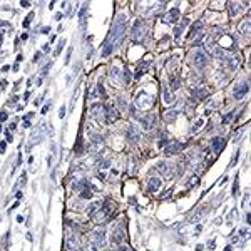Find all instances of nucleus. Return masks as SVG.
Segmentation results:
<instances>
[{
    "label": "nucleus",
    "mask_w": 251,
    "mask_h": 251,
    "mask_svg": "<svg viewBox=\"0 0 251 251\" xmlns=\"http://www.w3.org/2000/svg\"><path fill=\"white\" fill-rule=\"evenodd\" d=\"M32 17H34V13H30V15H28V17H27V19H25V20H24V24H22V25H24V27H25V28H27V27H28V25H30V20H32Z\"/></svg>",
    "instance_id": "nucleus-34"
},
{
    "label": "nucleus",
    "mask_w": 251,
    "mask_h": 251,
    "mask_svg": "<svg viewBox=\"0 0 251 251\" xmlns=\"http://www.w3.org/2000/svg\"><path fill=\"white\" fill-rule=\"evenodd\" d=\"M7 121V112H0V122Z\"/></svg>",
    "instance_id": "nucleus-42"
},
{
    "label": "nucleus",
    "mask_w": 251,
    "mask_h": 251,
    "mask_svg": "<svg viewBox=\"0 0 251 251\" xmlns=\"http://www.w3.org/2000/svg\"><path fill=\"white\" fill-rule=\"evenodd\" d=\"M45 136V124H39L37 127H35V131H32L30 134V141H28V149L32 148V146H35V142L42 141Z\"/></svg>",
    "instance_id": "nucleus-6"
},
{
    "label": "nucleus",
    "mask_w": 251,
    "mask_h": 251,
    "mask_svg": "<svg viewBox=\"0 0 251 251\" xmlns=\"http://www.w3.org/2000/svg\"><path fill=\"white\" fill-rule=\"evenodd\" d=\"M228 7H229V15H231V17L238 15V13H239V9H241V5H239V3H236V2L228 3Z\"/></svg>",
    "instance_id": "nucleus-26"
},
{
    "label": "nucleus",
    "mask_w": 251,
    "mask_h": 251,
    "mask_svg": "<svg viewBox=\"0 0 251 251\" xmlns=\"http://www.w3.org/2000/svg\"><path fill=\"white\" fill-rule=\"evenodd\" d=\"M141 121H142V126H144V129L151 131V129L154 127V124H156V116H154V114H148V116L141 117Z\"/></svg>",
    "instance_id": "nucleus-18"
},
{
    "label": "nucleus",
    "mask_w": 251,
    "mask_h": 251,
    "mask_svg": "<svg viewBox=\"0 0 251 251\" xmlns=\"http://www.w3.org/2000/svg\"><path fill=\"white\" fill-rule=\"evenodd\" d=\"M25 179H27V174H22V176H20V179H19V186H24L25 184Z\"/></svg>",
    "instance_id": "nucleus-37"
},
{
    "label": "nucleus",
    "mask_w": 251,
    "mask_h": 251,
    "mask_svg": "<svg viewBox=\"0 0 251 251\" xmlns=\"http://www.w3.org/2000/svg\"><path fill=\"white\" fill-rule=\"evenodd\" d=\"M191 59H193V64H194L196 67H206L208 66V55L203 52L201 49H196L191 52Z\"/></svg>",
    "instance_id": "nucleus-4"
},
{
    "label": "nucleus",
    "mask_w": 251,
    "mask_h": 251,
    "mask_svg": "<svg viewBox=\"0 0 251 251\" xmlns=\"http://www.w3.org/2000/svg\"><path fill=\"white\" fill-rule=\"evenodd\" d=\"M246 94H248V82L246 81L236 84V87L233 89V97H234L236 100H241Z\"/></svg>",
    "instance_id": "nucleus-8"
},
{
    "label": "nucleus",
    "mask_w": 251,
    "mask_h": 251,
    "mask_svg": "<svg viewBox=\"0 0 251 251\" xmlns=\"http://www.w3.org/2000/svg\"><path fill=\"white\" fill-rule=\"evenodd\" d=\"M163 19H164V22H166V24H176V22H178V19H179V9H178V7L171 9L169 12H167V15H164Z\"/></svg>",
    "instance_id": "nucleus-13"
},
{
    "label": "nucleus",
    "mask_w": 251,
    "mask_h": 251,
    "mask_svg": "<svg viewBox=\"0 0 251 251\" xmlns=\"http://www.w3.org/2000/svg\"><path fill=\"white\" fill-rule=\"evenodd\" d=\"M239 30H241V32H248L249 30V20H246L243 25H239Z\"/></svg>",
    "instance_id": "nucleus-31"
},
{
    "label": "nucleus",
    "mask_w": 251,
    "mask_h": 251,
    "mask_svg": "<svg viewBox=\"0 0 251 251\" xmlns=\"http://www.w3.org/2000/svg\"><path fill=\"white\" fill-rule=\"evenodd\" d=\"M163 100H164V104H166V106H171V104L174 102V96L171 94V91H167L166 87L163 89Z\"/></svg>",
    "instance_id": "nucleus-23"
},
{
    "label": "nucleus",
    "mask_w": 251,
    "mask_h": 251,
    "mask_svg": "<svg viewBox=\"0 0 251 251\" xmlns=\"http://www.w3.org/2000/svg\"><path fill=\"white\" fill-rule=\"evenodd\" d=\"M154 104V97L152 96H149L146 91H139L137 96H136V106H137V109H148Z\"/></svg>",
    "instance_id": "nucleus-3"
},
{
    "label": "nucleus",
    "mask_w": 251,
    "mask_h": 251,
    "mask_svg": "<svg viewBox=\"0 0 251 251\" xmlns=\"http://www.w3.org/2000/svg\"><path fill=\"white\" fill-rule=\"evenodd\" d=\"M117 104H119L121 111H126V109H127V104H126V100H124L122 97H119V99H117Z\"/></svg>",
    "instance_id": "nucleus-30"
},
{
    "label": "nucleus",
    "mask_w": 251,
    "mask_h": 251,
    "mask_svg": "<svg viewBox=\"0 0 251 251\" xmlns=\"http://www.w3.org/2000/svg\"><path fill=\"white\" fill-rule=\"evenodd\" d=\"M0 132H2V126H0Z\"/></svg>",
    "instance_id": "nucleus-50"
},
{
    "label": "nucleus",
    "mask_w": 251,
    "mask_h": 251,
    "mask_svg": "<svg viewBox=\"0 0 251 251\" xmlns=\"http://www.w3.org/2000/svg\"><path fill=\"white\" fill-rule=\"evenodd\" d=\"M176 117H178V111L176 109H167L163 112V119L166 121V122H171V121H174Z\"/></svg>",
    "instance_id": "nucleus-21"
},
{
    "label": "nucleus",
    "mask_w": 251,
    "mask_h": 251,
    "mask_svg": "<svg viewBox=\"0 0 251 251\" xmlns=\"http://www.w3.org/2000/svg\"><path fill=\"white\" fill-rule=\"evenodd\" d=\"M5 144H7V142H0V152H3V151H5Z\"/></svg>",
    "instance_id": "nucleus-44"
},
{
    "label": "nucleus",
    "mask_w": 251,
    "mask_h": 251,
    "mask_svg": "<svg viewBox=\"0 0 251 251\" xmlns=\"http://www.w3.org/2000/svg\"><path fill=\"white\" fill-rule=\"evenodd\" d=\"M196 96H198L199 99H203V97H206V92L203 91V89H196V92H194Z\"/></svg>",
    "instance_id": "nucleus-33"
},
{
    "label": "nucleus",
    "mask_w": 251,
    "mask_h": 251,
    "mask_svg": "<svg viewBox=\"0 0 251 251\" xmlns=\"http://www.w3.org/2000/svg\"><path fill=\"white\" fill-rule=\"evenodd\" d=\"M111 81L116 85L121 84V69L119 67H112V69H111Z\"/></svg>",
    "instance_id": "nucleus-20"
},
{
    "label": "nucleus",
    "mask_w": 251,
    "mask_h": 251,
    "mask_svg": "<svg viewBox=\"0 0 251 251\" xmlns=\"http://www.w3.org/2000/svg\"><path fill=\"white\" fill-rule=\"evenodd\" d=\"M117 117H119V111H117L114 106H107L106 107V119H107V122H114V121H117Z\"/></svg>",
    "instance_id": "nucleus-15"
},
{
    "label": "nucleus",
    "mask_w": 251,
    "mask_h": 251,
    "mask_svg": "<svg viewBox=\"0 0 251 251\" xmlns=\"http://www.w3.org/2000/svg\"><path fill=\"white\" fill-rule=\"evenodd\" d=\"M104 251H111V249H104Z\"/></svg>",
    "instance_id": "nucleus-51"
},
{
    "label": "nucleus",
    "mask_w": 251,
    "mask_h": 251,
    "mask_svg": "<svg viewBox=\"0 0 251 251\" xmlns=\"http://www.w3.org/2000/svg\"><path fill=\"white\" fill-rule=\"evenodd\" d=\"M161 179L159 178H149L148 179V191L149 193H156V191H159L161 189Z\"/></svg>",
    "instance_id": "nucleus-16"
},
{
    "label": "nucleus",
    "mask_w": 251,
    "mask_h": 251,
    "mask_svg": "<svg viewBox=\"0 0 251 251\" xmlns=\"http://www.w3.org/2000/svg\"><path fill=\"white\" fill-rule=\"evenodd\" d=\"M85 251H97V246H96V245H92V243L89 241V245L85 246Z\"/></svg>",
    "instance_id": "nucleus-35"
},
{
    "label": "nucleus",
    "mask_w": 251,
    "mask_h": 251,
    "mask_svg": "<svg viewBox=\"0 0 251 251\" xmlns=\"http://www.w3.org/2000/svg\"><path fill=\"white\" fill-rule=\"evenodd\" d=\"M186 24H188V20H184V22H182L181 25H178V28H176V37H178V35L182 32V28H184V25H186Z\"/></svg>",
    "instance_id": "nucleus-32"
},
{
    "label": "nucleus",
    "mask_w": 251,
    "mask_h": 251,
    "mask_svg": "<svg viewBox=\"0 0 251 251\" xmlns=\"http://www.w3.org/2000/svg\"><path fill=\"white\" fill-rule=\"evenodd\" d=\"M224 144H226V141L223 137H214L213 141H211V149H213L214 154H219L221 151H223Z\"/></svg>",
    "instance_id": "nucleus-14"
},
{
    "label": "nucleus",
    "mask_w": 251,
    "mask_h": 251,
    "mask_svg": "<svg viewBox=\"0 0 251 251\" xmlns=\"http://www.w3.org/2000/svg\"><path fill=\"white\" fill-rule=\"evenodd\" d=\"M146 34H148V28H146V24L142 22V20H136L134 25H132V32H131L132 40H136V42L142 40V39L146 37Z\"/></svg>",
    "instance_id": "nucleus-2"
},
{
    "label": "nucleus",
    "mask_w": 251,
    "mask_h": 251,
    "mask_svg": "<svg viewBox=\"0 0 251 251\" xmlns=\"http://www.w3.org/2000/svg\"><path fill=\"white\" fill-rule=\"evenodd\" d=\"M171 87H173V89H178L179 87V82L176 81V79H171Z\"/></svg>",
    "instance_id": "nucleus-38"
},
{
    "label": "nucleus",
    "mask_w": 251,
    "mask_h": 251,
    "mask_svg": "<svg viewBox=\"0 0 251 251\" xmlns=\"http://www.w3.org/2000/svg\"><path fill=\"white\" fill-rule=\"evenodd\" d=\"M226 62L229 64V70H236L238 69V64H239V57L238 55H233V57H226Z\"/></svg>",
    "instance_id": "nucleus-22"
},
{
    "label": "nucleus",
    "mask_w": 251,
    "mask_h": 251,
    "mask_svg": "<svg viewBox=\"0 0 251 251\" xmlns=\"http://www.w3.org/2000/svg\"><path fill=\"white\" fill-rule=\"evenodd\" d=\"M184 148H186V144H181V142H173V144H167V146H166V149H164V154H166V156L179 154Z\"/></svg>",
    "instance_id": "nucleus-11"
},
{
    "label": "nucleus",
    "mask_w": 251,
    "mask_h": 251,
    "mask_svg": "<svg viewBox=\"0 0 251 251\" xmlns=\"http://www.w3.org/2000/svg\"><path fill=\"white\" fill-rule=\"evenodd\" d=\"M79 246H81V243H79V239H77L75 234H67L66 236V249L67 251H79Z\"/></svg>",
    "instance_id": "nucleus-10"
},
{
    "label": "nucleus",
    "mask_w": 251,
    "mask_h": 251,
    "mask_svg": "<svg viewBox=\"0 0 251 251\" xmlns=\"http://www.w3.org/2000/svg\"><path fill=\"white\" fill-rule=\"evenodd\" d=\"M64 44H66V42H64V40H60V42H59V47H57V50H55V55H59V54L62 52V49H64Z\"/></svg>",
    "instance_id": "nucleus-36"
},
{
    "label": "nucleus",
    "mask_w": 251,
    "mask_h": 251,
    "mask_svg": "<svg viewBox=\"0 0 251 251\" xmlns=\"http://www.w3.org/2000/svg\"><path fill=\"white\" fill-rule=\"evenodd\" d=\"M0 42H2V34H0Z\"/></svg>",
    "instance_id": "nucleus-49"
},
{
    "label": "nucleus",
    "mask_w": 251,
    "mask_h": 251,
    "mask_svg": "<svg viewBox=\"0 0 251 251\" xmlns=\"http://www.w3.org/2000/svg\"><path fill=\"white\" fill-rule=\"evenodd\" d=\"M102 206V203L100 201H96V203H92V204H89V208H87V213L91 214V216H94L96 213L99 211V208Z\"/></svg>",
    "instance_id": "nucleus-27"
},
{
    "label": "nucleus",
    "mask_w": 251,
    "mask_h": 251,
    "mask_svg": "<svg viewBox=\"0 0 251 251\" xmlns=\"http://www.w3.org/2000/svg\"><path fill=\"white\" fill-rule=\"evenodd\" d=\"M109 214H111V208L107 206V203H106V204H102V206L99 208V211L94 214V221H97V223H104V221L109 218Z\"/></svg>",
    "instance_id": "nucleus-9"
},
{
    "label": "nucleus",
    "mask_w": 251,
    "mask_h": 251,
    "mask_svg": "<svg viewBox=\"0 0 251 251\" xmlns=\"http://www.w3.org/2000/svg\"><path fill=\"white\" fill-rule=\"evenodd\" d=\"M224 251H231V246H226V248H224Z\"/></svg>",
    "instance_id": "nucleus-48"
},
{
    "label": "nucleus",
    "mask_w": 251,
    "mask_h": 251,
    "mask_svg": "<svg viewBox=\"0 0 251 251\" xmlns=\"http://www.w3.org/2000/svg\"><path fill=\"white\" fill-rule=\"evenodd\" d=\"M89 241L92 243V245H96L99 248V246H104L106 245V231L104 229H94V231L89 234Z\"/></svg>",
    "instance_id": "nucleus-5"
},
{
    "label": "nucleus",
    "mask_w": 251,
    "mask_h": 251,
    "mask_svg": "<svg viewBox=\"0 0 251 251\" xmlns=\"http://www.w3.org/2000/svg\"><path fill=\"white\" fill-rule=\"evenodd\" d=\"M203 124H204V119H203V117L196 121V122H194V126H193V129H191V132H193V134H194V132H198L199 129L203 127Z\"/></svg>",
    "instance_id": "nucleus-28"
},
{
    "label": "nucleus",
    "mask_w": 251,
    "mask_h": 251,
    "mask_svg": "<svg viewBox=\"0 0 251 251\" xmlns=\"http://www.w3.org/2000/svg\"><path fill=\"white\" fill-rule=\"evenodd\" d=\"M198 181H199V179H198V176H194V178L191 179V184H189V186H191V188H194V186L198 184Z\"/></svg>",
    "instance_id": "nucleus-40"
},
{
    "label": "nucleus",
    "mask_w": 251,
    "mask_h": 251,
    "mask_svg": "<svg viewBox=\"0 0 251 251\" xmlns=\"http://www.w3.org/2000/svg\"><path fill=\"white\" fill-rule=\"evenodd\" d=\"M231 116H233V114H228V116L224 117V122H229V121H231Z\"/></svg>",
    "instance_id": "nucleus-46"
},
{
    "label": "nucleus",
    "mask_w": 251,
    "mask_h": 251,
    "mask_svg": "<svg viewBox=\"0 0 251 251\" xmlns=\"http://www.w3.org/2000/svg\"><path fill=\"white\" fill-rule=\"evenodd\" d=\"M238 193V178H236V181H234V188H233V194H236Z\"/></svg>",
    "instance_id": "nucleus-43"
},
{
    "label": "nucleus",
    "mask_w": 251,
    "mask_h": 251,
    "mask_svg": "<svg viewBox=\"0 0 251 251\" xmlns=\"http://www.w3.org/2000/svg\"><path fill=\"white\" fill-rule=\"evenodd\" d=\"M117 251H131V248H129V246H126V245H119Z\"/></svg>",
    "instance_id": "nucleus-39"
},
{
    "label": "nucleus",
    "mask_w": 251,
    "mask_h": 251,
    "mask_svg": "<svg viewBox=\"0 0 251 251\" xmlns=\"http://www.w3.org/2000/svg\"><path fill=\"white\" fill-rule=\"evenodd\" d=\"M127 137H129V141L131 142H137L139 141V131H137V127H131L127 131Z\"/></svg>",
    "instance_id": "nucleus-25"
},
{
    "label": "nucleus",
    "mask_w": 251,
    "mask_h": 251,
    "mask_svg": "<svg viewBox=\"0 0 251 251\" xmlns=\"http://www.w3.org/2000/svg\"><path fill=\"white\" fill-rule=\"evenodd\" d=\"M201 28H203V22H201V20H198V22H196V24L191 27V30H189V34H188V39H189V40H193V39L198 35V32L201 30Z\"/></svg>",
    "instance_id": "nucleus-19"
},
{
    "label": "nucleus",
    "mask_w": 251,
    "mask_h": 251,
    "mask_svg": "<svg viewBox=\"0 0 251 251\" xmlns=\"http://www.w3.org/2000/svg\"><path fill=\"white\" fill-rule=\"evenodd\" d=\"M203 248H204L203 245H198V246H196V251H203Z\"/></svg>",
    "instance_id": "nucleus-47"
},
{
    "label": "nucleus",
    "mask_w": 251,
    "mask_h": 251,
    "mask_svg": "<svg viewBox=\"0 0 251 251\" xmlns=\"http://www.w3.org/2000/svg\"><path fill=\"white\" fill-rule=\"evenodd\" d=\"M236 161H238V152H236V156L233 157V161H231V166H234V164H236Z\"/></svg>",
    "instance_id": "nucleus-45"
},
{
    "label": "nucleus",
    "mask_w": 251,
    "mask_h": 251,
    "mask_svg": "<svg viewBox=\"0 0 251 251\" xmlns=\"http://www.w3.org/2000/svg\"><path fill=\"white\" fill-rule=\"evenodd\" d=\"M59 116H60V117H64V116H66V106H62V107H60V111H59Z\"/></svg>",
    "instance_id": "nucleus-41"
},
{
    "label": "nucleus",
    "mask_w": 251,
    "mask_h": 251,
    "mask_svg": "<svg viewBox=\"0 0 251 251\" xmlns=\"http://www.w3.org/2000/svg\"><path fill=\"white\" fill-rule=\"evenodd\" d=\"M126 238V231L124 228H121V226H117V228H114L112 234H111V241L116 243V245H121V241Z\"/></svg>",
    "instance_id": "nucleus-12"
},
{
    "label": "nucleus",
    "mask_w": 251,
    "mask_h": 251,
    "mask_svg": "<svg viewBox=\"0 0 251 251\" xmlns=\"http://www.w3.org/2000/svg\"><path fill=\"white\" fill-rule=\"evenodd\" d=\"M96 166H97V171L104 173V171H107V169L111 167V161H109V159H99Z\"/></svg>",
    "instance_id": "nucleus-24"
},
{
    "label": "nucleus",
    "mask_w": 251,
    "mask_h": 251,
    "mask_svg": "<svg viewBox=\"0 0 251 251\" xmlns=\"http://www.w3.org/2000/svg\"><path fill=\"white\" fill-rule=\"evenodd\" d=\"M97 97H99L97 87H91V89H89V100H92V99H97Z\"/></svg>",
    "instance_id": "nucleus-29"
},
{
    "label": "nucleus",
    "mask_w": 251,
    "mask_h": 251,
    "mask_svg": "<svg viewBox=\"0 0 251 251\" xmlns=\"http://www.w3.org/2000/svg\"><path fill=\"white\" fill-rule=\"evenodd\" d=\"M91 117L96 121H104L106 119V106L102 104H92L91 106Z\"/></svg>",
    "instance_id": "nucleus-7"
},
{
    "label": "nucleus",
    "mask_w": 251,
    "mask_h": 251,
    "mask_svg": "<svg viewBox=\"0 0 251 251\" xmlns=\"http://www.w3.org/2000/svg\"><path fill=\"white\" fill-rule=\"evenodd\" d=\"M157 169H159V173L164 176V178H167V179H171L173 178V166L171 164H167V163H161V164H157Z\"/></svg>",
    "instance_id": "nucleus-17"
},
{
    "label": "nucleus",
    "mask_w": 251,
    "mask_h": 251,
    "mask_svg": "<svg viewBox=\"0 0 251 251\" xmlns=\"http://www.w3.org/2000/svg\"><path fill=\"white\" fill-rule=\"evenodd\" d=\"M124 32H126V17L124 15H117V19L114 20L112 27H111V32L107 35L106 42L102 45V57H107L114 52L124 40Z\"/></svg>",
    "instance_id": "nucleus-1"
}]
</instances>
